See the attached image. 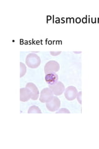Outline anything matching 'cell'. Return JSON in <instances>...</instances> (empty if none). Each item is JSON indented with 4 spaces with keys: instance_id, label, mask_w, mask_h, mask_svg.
<instances>
[{
    "instance_id": "cell-1",
    "label": "cell",
    "mask_w": 99,
    "mask_h": 149,
    "mask_svg": "<svg viewBox=\"0 0 99 149\" xmlns=\"http://www.w3.org/2000/svg\"><path fill=\"white\" fill-rule=\"evenodd\" d=\"M41 59L39 56L34 53L28 54L26 58V64L30 68H37L40 66Z\"/></svg>"
},
{
    "instance_id": "cell-2",
    "label": "cell",
    "mask_w": 99,
    "mask_h": 149,
    "mask_svg": "<svg viewBox=\"0 0 99 149\" xmlns=\"http://www.w3.org/2000/svg\"><path fill=\"white\" fill-rule=\"evenodd\" d=\"M55 96L53 91L50 88H45L40 92L39 100L41 102L46 103L52 100Z\"/></svg>"
},
{
    "instance_id": "cell-3",
    "label": "cell",
    "mask_w": 99,
    "mask_h": 149,
    "mask_svg": "<svg viewBox=\"0 0 99 149\" xmlns=\"http://www.w3.org/2000/svg\"><path fill=\"white\" fill-rule=\"evenodd\" d=\"M78 91L76 87L69 86L66 88L64 91V96L67 100L71 101L74 100L77 97Z\"/></svg>"
},
{
    "instance_id": "cell-4",
    "label": "cell",
    "mask_w": 99,
    "mask_h": 149,
    "mask_svg": "<svg viewBox=\"0 0 99 149\" xmlns=\"http://www.w3.org/2000/svg\"><path fill=\"white\" fill-rule=\"evenodd\" d=\"M60 65L58 62L55 60H50L47 62L44 67V72L45 73L49 72H57L60 70Z\"/></svg>"
},
{
    "instance_id": "cell-5",
    "label": "cell",
    "mask_w": 99,
    "mask_h": 149,
    "mask_svg": "<svg viewBox=\"0 0 99 149\" xmlns=\"http://www.w3.org/2000/svg\"><path fill=\"white\" fill-rule=\"evenodd\" d=\"M61 106V101L57 96H54L52 100L46 102V107L47 109L51 112L57 111Z\"/></svg>"
},
{
    "instance_id": "cell-6",
    "label": "cell",
    "mask_w": 99,
    "mask_h": 149,
    "mask_svg": "<svg viewBox=\"0 0 99 149\" xmlns=\"http://www.w3.org/2000/svg\"><path fill=\"white\" fill-rule=\"evenodd\" d=\"M51 91H53L54 95L55 96H60L63 94L65 91L64 85L61 81H58L54 85H48Z\"/></svg>"
},
{
    "instance_id": "cell-7",
    "label": "cell",
    "mask_w": 99,
    "mask_h": 149,
    "mask_svg": "<svg viewBox=\"0 0 99 149\" xmlns=\"http://www.w3.org/2000/svg\"><path fill=\"white\" fill-rule=\"evenodd\" d=\"M26 88L29 89L32 93V97L31 100L35 101L37 100L39 97V91L38 88L33 83H28L26 86Z\"/></svg>"
},
{
    "instance_id": "cell-8",
    "label": "cell",
    "mask_w": 99,
    "mask_h": 149,
    "mask_svg": "<svg viewBox=\"0 0 99 149\" xmlns=\"http://www.w3.org/2000/svg\"><path fill=\"white\" fill-rule=\"evenodd\" d=\"M45 81L48 85H54L58 82V75L55 72H49L45 73Z\"/></svg>"
},
{
    "instance_id": "cell-9",
    "label": "cell",
    "mask_w": 99,
    "mask_h": 149,
    "mask_svg": "<svg viewBox=\"0 0 99 149\" xmlns=\"http://www.w3.org/2000/svg\"><path fill=\"white\" fill-rule=\"evenodd\" d=\"M32 97V93L27 88H22L20 89V101L22 102L28 101Z\"/></svg>"
},
{
    "instance_id": "cell-10",
    "label": "cell",
    "mask_w": 99,
    "mask_h": 149,
    "mask_svg": "<svg viewBox=\"0 0 99 149\" xmlns=\"http://www.w3.org/2000/svg\"><path fill=\"white\" fill-rule=\"evenodd\" d=\"M28 113L29 114H32V113L42 114V111L38 106L34 105V106H32L30 107L29 110H28Z\"/></svg>"
},
{
    "instance_id": "cell-11",
    "label": "cell",
    "mask_w": 99,
    "mask_h": 149,
    "mask_svg": "<svg viewBox=\"0 0 99 149\" xmlns=\"http://www.w3.org/2000/svg\"><path fill=\"white\" fill-rule=\"evenodd\" d=\"M20 68H21V72H20V77H22L26 74L27 72V68L26 65L20 62Z\"/></svg>"
},
{
    "instance_id": "cell-12",
    "label": "cell",
    "mask_w": 99,
    "mask_h": 149,
    "mask_svg": "<svg viewBox=\"0 0 99 149\" xmlns=\"http://www.w3.org/2000/svg\"><path fill=\"white\" fill-rule=\"evenodd\" d=\"M56 113H66V114H70V111L66 108H61L58 109L57 111H56Z\"/></svg>"
},
{
    "instance_id": "cell-13",
    "label": "cell",
    "mask_w": 99,
    "mask_h": 149,
    "mask_svg": "<svg viewBox=\"0 0 99 149\" xmlns=\"http://www.w3.org/2000/svg\"><path fill=\"white\" fill-rule=\"evenodd\" d=\"M81 97H82V91H79L78 93V96H77V99H78V101L79 102L80 104H82V98H81Z\"/></svg>"
},
{
    "instance_id": "cell-14",
    "label": "cell",
    "mask_w": 99,
    "mask_h": 149,
    "mask_svg": "<svg viewBox=\"0 0 99 149\" xmlns=\"http://www.w3.org/2000/svg\"><path fill=\"white\" fill-rule=\"evenodd\" d=\"M61 52H50V54L52 55V56H57L60 54H61Z\"/></svg>"
},
{
    "instance_id": "cell-15",
    "label": "cell",
    "mask_w": 99,
    "mask_h": 149,
    "mask_svg": "<svg viewBox=\"0 0 99 149\" xmlns=\"http://www.w3.org/2000/svg\"><path fill=\"white\" fill-rule=\"evenodd\" d=\"M74 53H76V54H79V53H81V52H74Z\"/></svg>"
}]
</instances>
